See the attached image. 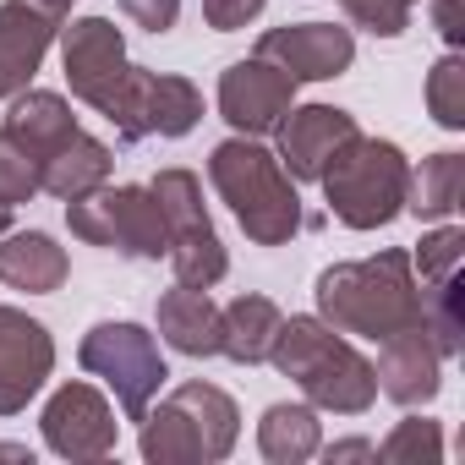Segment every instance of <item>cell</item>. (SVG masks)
<instances>
[{
	"label": "cell",
	"mask_w": 465,
	"mask_h": 465,
	"mask_svg": "<svg viewBox=\"0 0 465 465\" xmlns=\"http://www.w3.org/2000/svg\"><path fill=\"white\" fill-rule=\"evenodd\" d=\"M312 296L323 323L372 345H383L389 334L421 329V280L411 269V252L400 247H383L378 258H356V263H329Z\"/></svg>",
	"instance_id": "cell-1"
},
{
	"label": "cell",
	"mask_w": 465,
	"mask_h": 465,
	"mask_svg": "<svg viewBox=\"0 0 465 465\" xmlns=\"http://www.w3.org/2000/svg\"><path fill=\"white\" fill-rule=\"evenodd\" d=\"M269 361L307 394L312 411H334V416H367L378 400V372L372 361L318 312H296L280 318V334L269 345Z\"/></svg>",
	"instance_id": "cell-2"
},
{
	"label": "cell",
	"mask_w": 465,
	"mask_h": 465,
	"mask_svg": "<svg viewBox=\"0 0 465 465\" xmlns=\"http://www.w3.org/2000/svg\"><path fill=\"white\" fill-rule=\"evenodd\" d=\"M208 181L219 203L236 213L252 247H285L302 236V197L285 164L258 137H224L208 153Z\"/></svg>",
	"instance_id": "cell-3"
},
{
	"label": "cell",
	"mask_w": 465,
	"mask_h": 465,
	"mask_svg": "<svg viewBox=\"0 0 465 465\" xmlns=\"http://www.w3.org/2000/svg\"><path fill=\"white\" fill-rule=\"evenodd\" d=\"M242 438V411L219 383H181L159 400V411L148 405L143 416V460L148 465H213V460H230Z\"/></svg>",
	"instance_id": "cell-4"
},
{
	"label": "cell",
	"mask_w": 465,
	"mask_h": 465,
	"mask_svg": "<svg viewBox=\"0 0 465 465\" xmlns=\"http://www.w3.org/2000/svg\"><path fill=\"white\" fill-rule=\"evenodd\" d=\"M329 213L345 230H389L405 213V186H411V159L389 137H351L329 170L318 175Z\"/></svg>",
	"instance_id": "cell-5"
},
{
	"label": "cell",
	"mask_w": 465,
	"mask_h": 465,
	"mask_svg": "<svg viewBox=\"0 0 465 465\" xmlns=\"http://www.w3.org/2000/svg\"><path fill=\"white\" fill-rule=\"evenodd\" d=\"M77 361H83V372H94V378L110 383V394H115V405H121L126 421H143L148 405L159 400L164 378H170L159 340L143 323H132V318L94 323L83 334V345H77Z\"/></svg>",
	"instance_id": "cell-6"
},
{
	"label": "cell",
	"mask_w": 465,
	"mask_h": 465,
	"mask_svg": "<svg viewBox=\"0 0 465 465\" xmlns=\"http://www.w3.org/2000/svg\"><path fill=\"white\" fill-rule=\"evenodd\" d=\"M153 203H159V219H164V242H170V269H175V285H197V291H213L230 269L224 258V242L203 208V181L181 164L159 170L153 181Z\"/></svg>",
	"instance_id": "cell-7"
},
{
	"label": "cell",
	"mask_w": 465,
	"mask_h": 465,
	"mask_svg": "<svg viewBox=\"0 0 465 465\" xmlns=\"http://www.w3.org/2000/svg\"><path fill=\"white\" fill-rule=\"evenodd\" d=\"M66 224L72 236L88 242V247H110V252H126L137 263H159L170 252L164 242V219H159V203H153V186H99L77 203H66Z\"/></svg>",
	"instance_id": "cell-8"
},
{
	"label": "cell",
	"mask_w": 465,
	"mask_h": 465,
	"mask_svg": "<svg viewBox=\"0 0 465 465\" xmlns=\"http://www.w3.org/2000/svg\"><path fill=\"white\" fill-rule=\"evenodd\" d=\"M104 121L115 126L121 143H148V137H186L203 121V94L192 77L175 72H148L132 66L115 104L104 110Z\"/></svg>",
	"instance_id": "cell-9"
},
{
	"label": "cell",
	"mask_w": 465,
	"mask_h": 465,
	"mask_svg": "<svg viewBox=\"0 0 465 465\" xmlns=\"http://www.w3.org/2000/svg\"><path fill=\"white\" fill-rule=\"evenodd\" d=\"M39 432H45V449L61 454V460H104L115 454L121 443V421H115V405L94 389V383H61L45 411H39Z\"/></svg>",
	"instance_id": "cell-10"
},
{
	"label": "cell",
	"mask_w": 465,
	"mask_h": 465,
	"mask_svg": "<svg viewBox=\"0 0 465 465\" xmlns=\"http://www.w3.org/2000/svg\"><path fill=\"white\" fill-rule=\"evenodd\" d=\"M61 66H66L72 94L104 115L132 72V55H126V39L110 17H77L72 28H61Z\"/></svg>",
	"instance_id": "cell-11"
},
{
	"label": "cell",
	"mask_w": 465,
	"mask_h": 465,
	"mask_svg": "<svg viewBox=\"0 0 465 465\" xmlns=\"http://www.w3.org/2000/svg\"><path fill=\"white\" fill-rule=\"evenodd\" d=\"M296 104V77H285L274 61H230L219 77V115L236 137H274V126Z\"/></svg>",
	"instance_id": "cell-12"
},
{
	"label": "cell",
	"mask_w": 465,
	"mask_h": 465,
	"mask_svg": "<svg viewBox=\"0 0 465 465\" xmlns=\"http://www.w3.org/2000/svg\"><path fill=\"white\" fill-rule=\"evenodd\" d=\"M66 0H0V99L34 88L50 45L66 28Z\"/></svg>",
	"instance_id": "cell-13"
},
{
	"label": "cell",
	"mask_w": 465,
	"mask_h": 465,
	"mask_svg": "<svg viewBox=\"0 0 465 465\" xmlns=\"http://www.w3.org/2000/svg\"><path fill=\"white\" fill-rule=\"evenodd\" d=\"M55 372V340L23 307H0V416H17L39 400Z\"/></svg>",
	"instance_id": "cell-14"
},
{
	"label": "cell",
	"mask_w": 465,
	"mask_h": 465,
	"mask_svg": "<svg viewBox=\"0 0 465 465\" xmlns=\"http://www.w3.org/2000/svg\"><path fill=\"white\" fill-rule=\"evenodd\" d=\"M258 55L274 61L296 83H329V77L351 72L356 39H351V28H334V23H285L258 39Z\"/></svg>",
	"instance_id": "cell-15"
},
{
	"label": "cell",
	"mask_w": 465,
	"mask_h": 465,
	"mask_svg": "<svg viewBox=\"0 0 465 465\" xmlns=\"http://www.w3.org/2000/svg\"><path fill=\"white\" fill-rule=\"evenodd\" d=\"M356 132H361L356 115L340 110V104H291V115L274 126V137H280L274 159L285 164L291 181H318V175L329 170V159H334Z\"/></svg>",
	"instance_id": "cell-16"
},
{
	"label": "cell",
	"mask_w": 465,
	"mask_h": 465,
	"mask_svg": "<svg viewBox=\"0 0 465 465\" xmlns=\"http://www.w3.org/2000/svg\"><path fill=\"white\" fill-rule=\"evenodd\" d=\"M378 394H389L394 405L416 411V405H432L438 389H443V356L438 345L427 340V329H405V334H389L378 345Z\"/></svg>",
	"instance_id": "cell-17"
},
{
	"label": "cell",
	"mask_w": 465,
	"mask_h": 465,
	"mask_svg": "<svg viewBox=\"0 0 465 465\" xmlns=\"http://www.w3.org/2000/svg\"><path fill=\"white\" fill-rule=\"evenodd\" d=\"M72 274L66 263V247L45 230H6L0 236V285L12 291H28V296H50L61 291Z\"/></svg>",
	"instance_id": "cell-18"
},
{
	"label": "cell",
	"mask_w": 465,
	"mask_h": 465,
	"mask_svg": "<svg viewBox=\"0 0 465 465\" xmlns=\"http://www.w3.org/2000/svg\"><path fill=\"white\" fill-rule=\"evenodd\" d=\"M110 170H115L110 143H99V137H88V132L77 126V132L39 164V192L61 197V203H77V197L99 192V186L110 181Z\"/></svg>",
	"instance_id": "cell-19"
},
{
	"label": "cell",
	"mask_w": 465,
	"mask_h": 465,
	"mask_svg": "<svg viewBox=\"0 0 465 465\" xmlns=\"http://www.w3.org/2000/svg\"><path fill=\"white\" fill-rule=\"evenodd\" d=\"M159 340L192 361L219 356V307L197 285H175L159 296Z\"/></svg>",
	"instance_id": "cell-20"
},
{
	"label": "cell",
	"mask_w": 465,
	"mask_h": 465,
	"mask_svg": "<svg viewBox=\"0 0 465 465\" xmlns=\"http://www.w3.org/2000/svg\"><path fill=\"white\" fill-rule=\"evenodd\" d=\"M280 307L269 296H236L219 307V356H230L236 367H263L269 345L280 334Z\"/></svg>",
	"instance_id": "cell-21"
},
{
	"label": "cell",
	"mask_w": 465,
	"mask_h": 465,
	"mask_svg": "<svg viewBox=\"0 0 465 465\" xmlns=\"http://www.w3.org/2000/svg\"><path fill=\"white\" fill-rule=\"evenodd\" d=\"M6 132L45 164V159L77 132V115H72V104H66L61 94H50V88H23V94H12Z\"/></svg>",
	"instance_id": "cell-22"
},
{
	"label": "cell",
	"mask_w": 465,
	"mask_h": 465,
	"mask_svg": "<svg viewBox=\"0 0 465 465\" xmlns=\"http://www.w3.org/2000/svg\"><path fill=\"white\" fill-rule=\"evenodd\" d=\"M318 443H323V421H318V411H312L307 400H302V405L280 400V405H269L263 421H258V454H263L269 465H302V460L318 454Z\"/></svg>",
	"instance_id": "cell-23"
},
{
	"label": "cell",
	"mask_w": 465,
	"mask_h": 465,
	"mask_svg": "<svg viewBox=\"0 0 465 465\" xmlns=\"http://www.w3.org/2000/svg\"><path fill=\"white\" fill-rule=\"evenodd\" d=\"M460 192H465V153H454V148L427 153L421 170H411L405 213H416V219H454L460 213Z\"/></svg>",
	"instance_id": "cell-24"
},
{
	"label": "cell",
	"mask_w": 465,
	"mask_h": 465,
	"mask_svg": "<svg viewBox=\"0 0 465 465\" xmlns=\"http://www.w3.org/2000/svg\"><path fill=\"white\" fill-rule=\"evenodd\" d=\"M421 329L443 361L460 356V345H465V269L438 280V285H421Z\"/></svg>",
	"instance_id": "cell-25"
},
{
	"label": "cell",
	"mask_w": 465,
	"mask_h": 465,
	"mask_svg": "<svg viewBox=\"0 0 465 465\" xmlns=\"http://www.w3.org/2000/svg\"><path fill=\"white\" fill-rule=\"evenodd\" d=\"M427 115L443 132H465V55L460 50H449L427 72Z\"/></svg>",
	"instance_id": "cell-26"
},
{
	"label": "cell",
	"mask_w": 465,
	"mask_h": 465,
	"mask_svg": "<svg viewBox=\"0 0 465 465\" xmlns=\"http://www.w3.org/2000/svg\"><path fill=\"white\" fill-rule=\"evenodd\" d=\"M460 263H465V224H454V219H438V230H427L421 247L411 252V269H416L421 285H438V280L460 274Z\"/></svg>",
	"instance_id": "cell-27"
},
{
	"label": "cell",
	"mask_w": 465,
	"mask_h": 465,
	"mask_svg": "<svg viewBox=\"0 0 465 465\" xmlns=\"http://www.w3.org/2000/svg\"><path fill=\"white\" fill-rule=\"evenodd\" d=\"M378 460H389V465H438L443 460V427L432 416H405L378 443Z\"/></svg>",
	"instance_id": "cell-28"
},
{
	"label": "cell",
	"mask_w": 465,
	"mask_h": 465,
	"mask_svg": "<svg viewBox=\"0 0 465 465\" xmlns=\"http://www.w3.org/2000/svg\"><path fill=\"white\" fill-rule=\"evenodd\" d=\"M39 197V159L0 126V208H17Z\"/></svg>",
	"instance_id": "cell-29"
},
{
	"label": "cell",
	"mask_w": 465,
	"mask_h": 465,
	"mask_svg": "<svg viewBox=\"0 0 465 465\" xmlns=\"http://www.w3.org/2000/svg\"><path fill=\"white\" fill-rule=\"evenodd\" d=\"M340 6L351 12L356 28H367L378 39H400L411 28V12L421 6V0H340Z\"/></svg>",
	"instance_id": "cell-30"
},
{
	"label": "cell",
	"mask_w": 465,
	"mask_h": 465,
	"mask_svg": "<svg viewBox=\"0 0 465 465\" xmlns=\"http://www.w3.org/2000/svg\"><path fill=\"white\" fill-rule=\"evenodd\" d=\"M263 6H269V0H203V23H208L213 34H236V28H247V23H258Z\"/></svg>",
	"instance_id": "cell-31"
},
{
	"label": "cell",
	"mask_w": 465,
	"mask_h": 465,
	"mask_svg": "<svg viewBox=\"0 0 465 465\" xmlns=\"http://www.w3.org/2000/svg\"><path fill=\"white\" fill-rule=\"evenodd\" d=\"M121 12L143 28V34H170L181 17V0H121Z\"/></svg>",
	"instance_id": "cell-32"
},
{
	"label": "cell",
	"mask_w": 465,
	"mask_h": 465,
	"mask_svg": "<svg viewBox=\"0 0 465 465\" xmlns=\"http://www.w3.org/2000/svg\"><path fill=\"white\" fill-rule=\"evenodd\" d=\"M432 28L443 34V45H449V50H460V45H465V28H460V0H432Z\"/></svg>",
	"instance_id": "cell-33"
},
{
	"label": "cell",
	"mask_w": 465,
	"mask_h": 465,
	"mask_svg": "<svg viewBox=\"0 0 465 465\" xmlns=\"http://www.w3.org/2000/svg\"><path fill=\"white\" fill-rule=\"evenodd\" d=\"M318 454L329 465H340V460H378V443L372 438H340V443H318Z\"/></svg>",
	"instance_id": "cell-34"
},
{
	"label": "cell",
	"mask_w": 465,
	"mask_h": 465,
	"mask_svg": "<svg viewBox=\"0 0 465 465\" xmlns=\"http://www.w3.org/2000/svg\"><path fill=\"white\" fill-rule=\"evenodd\" d=\"M0 460H23V465H34V449H28V443H0Z\"/></svg>",
	"instance_id": "cell-35"
},
{
	"label": "cell",
	"mask_w": 465,
	"mask_h": 465,
	"mask_svg": "<svg viewBox=\"0 0 465 465\" xmlns=\"http://www.w3.org/2000/svg\"><path fill=\"white\" fill-rule=\"evenodd\" d=\"M6 230H12V208H0V236H6Z\"/></svg>",
	"instance_id": "cell-36"
},
{
	"label": "cell",
	"mask_w": 465,
	"mask_h": 465,
	"mask_svg": "<svg viewBox=\"0 0 465 465\" xmlns=\"http://www.w3.org/2000/svg\"><path fill=\"white\" fill-rule=\"evenodd\" d=\"M66 6H72V0H66Z\"/></svg>",
	"instance_id": "cell-37"
}]
</instances>
